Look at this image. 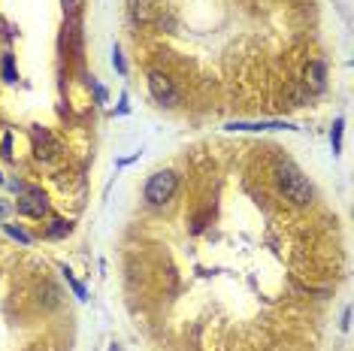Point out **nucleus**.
<instances>
[{"mask_svg":"<svg viewBox=\"0 0 354 351\" xmlns=\"http://www.w3.org/2000/svg\"><path fill=\"white\" fill-rule=\"evenodd\" d=\"M276 176H279V188L285 191V197L291 203H297V206H306V203H312V185H309V179L297 170L294 164H279V170H276Z\"/></svg>","mask_w":354,"mask_h":351,"instance_id":"nucleus-1","label":"nucleus"},{"mask_svg":"<svg viewBox=\"0 0 354 351\" xmlns=\"http://www.w3.org/2000/svg\"><path fill=\"white\" fill-rule=\"evenodd\" d=\"M176 188H179V176L173 170H160L146 182V200L151 206H164L167 200H173Z\"/></svg>","mask_w":354,"mask_h":351,"instance_id":"nucleus-2","label":"nucleus"},{"mask_svg":"<svg viewBox=\"0 0 354 351\" xmlns=\"http://www.w3.org/2000/svg\"><path fill=\"white\" fill-rule=\"evenodd\" d=\"M15 191H21L19 203H15V209L21 215H30V218H43L46 212H49V200H46V194L39 188H25V185H12Z\"/></svg>","mask_w":354,"mask_h":351,"instance_id":"nucleus-3","label":"nucleus"},{"mask_svg":"<svg viewBox=\"0 0 354 351\" xmlns=\"http://www.w3.org/2000/svg\"><path fill=\"white\" fill-rule=\"evenodd\" d=\"M149 91H151V97H155L158 103H176V97H179L173 82L164 73H158V70L155 73H149Z\"/></svg>","mask_w":354,"mask_h":351,"instance_id":"nucleus-4","label":"nucleus"},{"mask_svg":"<svg viewBox=\"0 0 354 351\" xmlns=\"http://www.w3.org/2000/svg\"><path fill=\"white\" fill-rule=\"evenodd\" d=\"M34 149H37V158H43V161H52V158L61 151L58 140H55L46 127H37L34 131Z\"/></svg>","mask_w":354,"mask_h":351,"instance_id":"nucleus-5","label":"nucleus"},{"mask_svg":"<svg viewBox=\"0 0 354 351\" xmlns=\"http://www.w3.org/2000/svg\"><path fill=\"white\" fill-rule=\"evenodd\" d=\"M131 15L136 21H151V19H155L151 0H131Z\"/></svg>","mask_w":354,"mask_h":351,"instance_id":"nucleus-6","label":"nucleus"},{"mask_svg":"<svg viewBox=\"0 0 354 351\" xmlns=\"http://www.w3.org/2000/svg\"><path fill=\"white\" fill-rule=\"evenodd\" d=\"M230 131H279V127H291L285 122H257V124H248V122H239V124H227Z\"/></svg>","mask_w":354,"mask_h":351,"instance_id":"nucleus-7","label":"nucleus"},{"mask_svg":"<svg viewBox=\"0 0 354 351\" xmlns=\"http://www.w3.org/2000/svg\"><path fill=\"white\" fill-rule=\"evenodd\" d=\"M306 82H309L315 91L324 88V67L321 64H309V70H306Z\"/></svg>","mask_w":354,"mask_h":351,"instance_id":"nucleus-8","label":"nucleus"},{"mask_svg":"<svg viewBox=\"0 0 354 351\" xmlns=\"http://www.w3.org/2000/svg\"><path fill=\"white\" fill-rule=\"evenodd\" d=\"M70 230H73V225H70V221H52V227H49V239H64L70 234Z\"/></svg>","mask_w":354,"mask_h":351,"instance_id":"nucleus-9","label":"nucleus"},{"mask_svg":"<svg viewBox=\"0 0 354 351\" xmlns=\"http://www.w3.org/2000/svg\"><path fill=\"white\" fill-rule=\"evenodd\" d=\"M64 278H67V282H70V288H73V291H76V297H79V300H85V288H82V285H79V282H76V276H73V273H70V269H67V267H64Z\"/></svg>","mask_w":354,"mask_h":351,"instance_id":"nucleus-10","label":"nucleus"},{"mask_svg":"<svg viewBox=\"0 0 354 351\" xmlns=\"http://www.w3.org/2000/svg\"><path fill=\"white\" fill-rule=\"evenodd\" d=\"M3 76H6V82H15V70H12V55H6V58H3Z\"/></svg>","mask_w":354,"mask_h":351,"instance_id":"nucleus-11","label":"nucleus"},{"mask_svg":"<svg viewBox=\"0 0 354 351\" xmlns=\"http://www.w3.org/2000/svg\"><path fill=\"white\" fill-rule=\"evenodd\" d=\"M6 234H10V236H15V239H19V243H30V236L25 234V230H19V227H12V225H6Z\"/></svg>","mask_w":354,"mask_h":351,"instance_id":"nucleus-12","label":"nucleus"},{"mask_svg":"<svg viewBox=\"0 0 354 351\" xmlns=\"http://www.w3.org/2000/svg\"><path fill=\"white\" fill-rule=\"evenodd\" d=\"M339 137H342V122H336V127H333V151H339Z\"/></svg>","mask_w":354,"mask_h":351,"instance_id":"nucleus-13","label":"nucleus"},{"mask_svg":"<svg viewBox=\"0 0 354 351\" xmlns=\"http://www.w3.org/2000/svg\"><path fill=\"white\" fill-rule=\"evenodd\" d=\"M3 158H12V137L10 133L3 137Z\"/></svg>","mask_w":354,"mask_h":351,"instance_id":"nucleus-14","label":"nucleus"},{"mask_svg":"<svg viewBox=\"0 0 354 351\" xmlns=\"http://www.w3.org/2000/svg\"><path fill=\"white\" fill-rule=\"evenodd\" d=\"M112 64H115V67H118V73H124V61H122V55H118V49H115V58H112Z\"/></svg>","mask_w":354,"mask_h":351,"instance_id":"nucleus-15","label":"nucleus"},{"mask_svg":"<svg viewBox=\"0 0 354 351\" xmlns=\"http://www.w3.org/2000/svg\"><path fill=\"white\" fill-rule=\"evenodd\" d=\"M3 215H6V206H3V203H0V218H3Z\"/></svg>","mask_w":354,"mask_h":351,"instance_id":"nucleus-16","label":"nucleus"},{"mask_svg":"<svg viewBox=\"0 0 354 351\" xmlns=\"http://www.w3.org/2000/svg\"><path fill=\"white\" fill-rule=\"evenodd\" d=\"M0 182H3V176H0Z\"/></svg>","mask_w":354,"mask_h":351,"instance_id":"nucleus-17","label":"nucleus"}]
</instances>
